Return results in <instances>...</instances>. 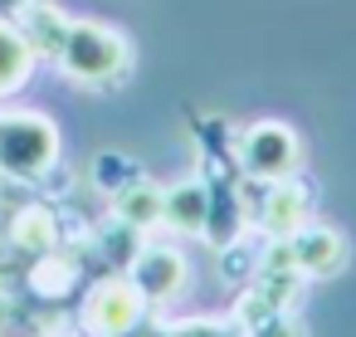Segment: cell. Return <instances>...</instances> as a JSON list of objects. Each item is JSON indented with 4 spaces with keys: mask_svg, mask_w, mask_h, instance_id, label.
<instances>
[{
    "mask_svg": "<svg viewBox=\"0 0 356 337\" xmlns=\"http://www.w3.org/2000/svg\"><path fill=\"white\" fill-rule=\"evenodd\" d=\"M298 259H302V269H312V274H332V269H337V240H332V235L302 240V244H298Z\"/></svg>",
    "mask_w": 356,
    "mask_h": 337,
    "instance_id": "cell-1",
    "label": "cell"
},
{
    "mask_svg": "<svg viewBox=\"0 0 356 337\" xmlns=\"http://www.w3.org/2000/svg\"><path fill=\"white\" fill-rule=\"evenodd\" d=\"M259 337H302V332H298L293 322H278V318H273V322H264V327H259Z\"/></svg>",
    "mask_w": 356,
    "mask_h": 337,
    "instance_id": "cell-2",
    "label": "cell"
}]
</instances>
